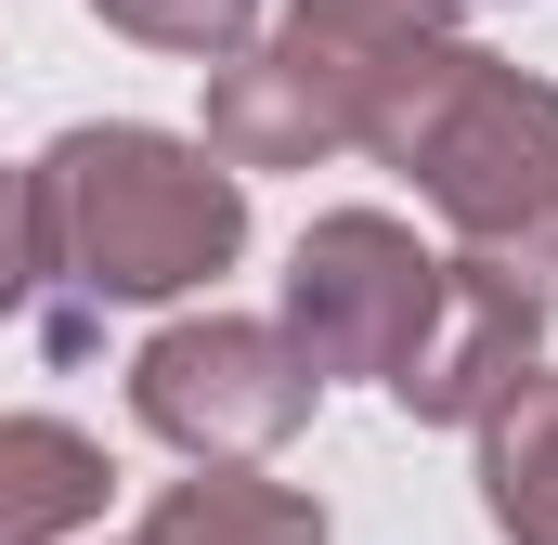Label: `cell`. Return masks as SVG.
<instances>
[{
    "mask_svg": "<svg viewBox=\"0 0 558 545\" xmlns=\"http://www.w3.org/2000/svg\"><path fill=\"white\" fill-rule=\"evenodd\" d=\"M481 507L507 545H558V364H533L481 415Z\"/></svg>",
    "mask_w": 558,
    "mask_h": 545,
    "instance_id": "obj_7",
    "label": "cell"
},
{
    "mask_svg": "<svg viewBox=\"0 0 558 545\" xmlns=\"http://www.w3.org/2000/svg\"><path fill=\"white\" fill-rule=\"evenodd\" d=\"M441 286H454V261H428L390 208H338L286 261V338L312 351V377H377L390 390L441 325Z\"/></svg>",
    "mask_w": 558,
    "mask_h": 545,
    "instance_id": "obj_4",
    "label": "cell"
},
{
    "mask_svg": "<svg viewBox=\"0 0 558 545\" xmlns=\"http://www.w3.org/2000/svg\"><path fill=\"white\" fill-rule=\"evenodd\" d=\"M390 169H416V195L454 221V261L520 286L558 325V92L441 39V65L416 78V105L377 143Z\"/></svg>",
    "mask_w": 558,
    "mask_h": 545,
    "instance_id": "obj_2",
    "label": "cell"
},
{
    "mask_svg": "<svg viewBox=\"0 0 558 545\" xmlns=\"http://www.w3.org/2000/svg\"><path fill=\"white\" fill-rule=\"evenodd\" d=\"M118 545H325V507L260 481V468H208V481H169L143 507V533Z\"/></svg>",
    "mask_w": 558,
    "mask_h": 545,
    "instance_id": "obj_8",
    "label": "cell"
},
{
    "mask_svg": "<svg viewBox=\"0 0 558 545\" xmlns=\"http://www.w3.org/2000/svg\"><path fill=\"white\" fill-rule=\"evenodd\" d=\"M247 247V169L182 131H65L0 169V312L39 325L52 364L105 338V312L182 299Z\"/></svg>",
    "mask_w": 558,
    "mask_h": 545,
    "instance_id": "obj_1",
    "label": "cell"
},
{
    "mask_svg": "<svg viewBox=\"0 0 558 545\" xmlns=\"http://www.w3.org/2000/svg\"><path fill=\"white\" fill-rule=\"evenodd\" d=\"M105 26H131L156 52H182V65H221V52H247L260 39V0H92Z\"/></svg>",
    "mask_w": 558,
    "mask_h": 545,
    "instance_id": "obj_9",
    "label": "cell"
},
{
    "mask_svg": "<svg viewBox=\"0 0 558 545\" xmlns=\"http://www.w3.org/2000/svg\"><path fill=\"white\" fill-rule=\"evenodd\" d=\"M312 351L286 338V325H247V312H208V325H169V338H143L131 364V415L156 441H182L195 468H247V455H274L286 428L312 415Z\"/></svg>",
    "mask_w": 558,
    "mask_h": 545,
    "instance_id": "obj_5",
    "label": "cell"
},
{
    "mask_svg": "<svg viewBox=\"0 0 558 545\" xmlns=\"http://www.w3.org/2000/svg\"><path fill=\"white\" fill-rule=\"evenodd\" d=\"M105 441L65 415H0V545H52L105 520Z\"/></svg>",
    "mask_w": 558,
    "mask_h": 545,
    "instance_id": "obj_6",
    "label": "cell"
},
{
    "mask_svg": "<svg viewBox=\"0 0 558 545\" xmlns=\"http://www.w3.org/2000/svg\"><path fill=\"white\" fill-rule=\"evenodd\" d=\"M441 65L428 0H286L260 52H221L208 78V156L221 169H312V156H377L390 118Z\"/></svg>",
    "mask_w": 558,
    "mask_h": 545,
    "instance_id": "obj_3",
    "label": "cell"
}]
</instances>
